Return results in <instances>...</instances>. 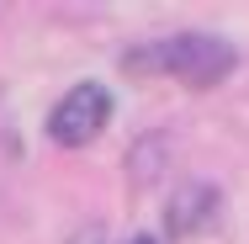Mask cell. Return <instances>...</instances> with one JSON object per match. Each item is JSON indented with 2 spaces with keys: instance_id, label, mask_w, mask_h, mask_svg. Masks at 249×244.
<instances>
[{
  "instance_id": "4",
  "label": "cell",
  "mask_w": 249,
  "mask_h": 244,
  "mask_svg": "<svg viewBox=\"0 0 249 244\" xmlns=\"http://www.w3.org/2000/svg\"><path fill=\"white\" fill-rule=\"evenodd\" d=\"M64 244H101V223H85V228H74Z\"/></svg>"
},
{
  "instance_id": "3",
  "label": "cell",
  "mask_w": 249,
  "mask_h": 244,
  "mask_svg": "<svg viewBox=\"0 0 249 244\" xmlns=\"http://www.w3.org/2000/svg\"><path fill=\"white\" fill-rule=\"evenodd\" d=\"M217 207H223L217 186H186L180 196H170V207H164V228H170V239L196 234L201 223H212V218H217Z\"/></svg>"
},
{
  "instance_id": "5",
  "label": "cell",
  "mask_w": 249,
  "mask_h": 244,
  "mask_svg": "<svg viewBox=\"0 0 249 244\" xmlns=\"http://www.w3.org/2000/svg\"><path fill=\"white\" fill-rule=\"evenodd\" d=\"M127 244H154V234H133V239H127Z\"/></svg>"
},
{
  "instance_id": "1",
  "label": "cell",
  "mask_w": 249,
  "mask_h": 244,
  "mask_svg": "<svg viewBox=\"0 0 249 244\" xmlns=\"http://www.w3.org/2000/svg\"><path fill=\"white\" fill-rule=\"evenodd\" d=\"M239 53L228 38L217 32H175V38H154L138 48L122 53V69L133 75H164V80H180L186 91H212L233 75Z\"/></svg>"
},
{
  "instance_id": "2",
  "label": "cell",
  "mask_w": 249,
  "mask_h": 244,
  "mask_svg": "<svg viewBox=\"0 0 249 244\" xmlns=\"http://www.w3.org/2000/svg\"><path fill=\"white\" fill-rule=\"evenodd\" d=\"M106 122H111V91L101 80H80L48 112V138L58 149H85L106 133Z\"/></svg>"
}]
</instances>
